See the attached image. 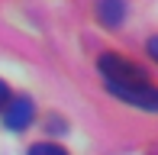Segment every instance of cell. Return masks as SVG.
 Instances as JSON below:
<instances>
[{
  "instance_id": "obj_3",
  "label": "cell",
  "mask_w": 158,
  "mask_h": 155,
  "mask_svg": "<svg viewBox=\"0 0 158 155\" xmlns=\"http://www.w3.org/2000/svg\"><path fill=\"white\" fill-rule=\"evenodd\" d=\"M29 119H32V100L29 97H16V100H10L3 107V126L6 129L19 132L29 126Z\"/></svg>"
},
{
  "instance_id": "obj_1",
  "label": "cell",
  "mask_w": 158,
  "mask_h": 155,
  "mask_svg": "<svg viewBox=\"0 0 158 155\" xmlns=\"http://www.w3.org/2000/svg\"><path fill=\"white\" fill-rule=\"evenodd\" d=\"M100 74H103V84H148V74L142 65H135V61L123 58V55H100Z\"/></svg>"
},
{
  "instance_id": "obj_6",
  "label": "cell",
  "mask_w": 158,
  "mask_h": 155,
  "mask_svg": "<svg viewBox=\"0 0 158 155\" xmlns=\"http://www.w3.org/2000/svg\"><path fill=\"white\" fill-rule=\"evenodd\" d=\"M6 103H10V90H6V84L0 81V110H3Z\"/></svg>"
},
{
  "instance_id": "obj_5",
  "label": "cell",
  "mask_w": 158,
  "mask_h": 155,
  "mask_svg": "<svg viewBox=\"0 0 158 155\" xmlns=\"http://www.w3.org/2000/svg\"><path fill=\"white\" fill-rule=\"evenodd\" d=\"M29 155H68V152H64L61 145H52V142H35L29 149Z\"/></svg>"
},
{
  "instance_id": "obj_2",
  "label": "cell",
  "mask_w": 158,
  "mask_h": 155,
  "mask_svg": "<svg viewBox=\"0 0 158 155\" xmlns=\"http://www.w3.org/2000/svg\"><path fill=\"white\" fill-rule=\"evenodd\" d=\"M106 90L116 94L119 100L132 103V107L158 110V87H152V84H106Z\"/></svg>"
},
{
  "instance_id": "obj_7",
  "label": "cell",
  "mask_w": 158,
  "mask_h": 155,
  "mask_svg": "<svg viewBox=\"0 0 158 155\" xmlns=\"http://www.w3.org/2000/svg\"><path fill=\"white\" fill-rule=\"evenodd\" d=\"M148 52H152V58L158 61V36H152V39H148Z\"/></svg>"
},
{
  "instance_id": "obj_4",
  "label": "cell",
  "mask_w": 158,
  "mask_h": 155,
  "mask_svg": "<svg viewBox=\"0 0 158 155\" xmlns=\"http://www.w3.org/2000/svg\"><path fill=\"white\" fill-rule=\"evenodd\" d=\"M97 16L106 26H119L126 19V0H97Z\"/></svg>"
}]
</instances>
